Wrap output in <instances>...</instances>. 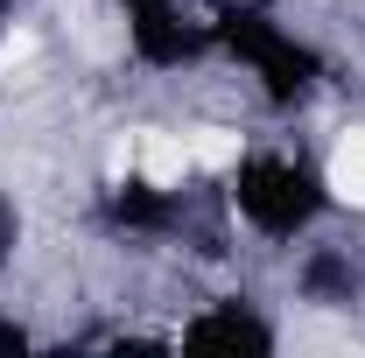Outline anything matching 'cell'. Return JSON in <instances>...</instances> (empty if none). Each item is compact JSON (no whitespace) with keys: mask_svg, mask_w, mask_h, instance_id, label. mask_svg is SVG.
<instances>
[{"mask_svg":"<svg viewBox=\"0 0 365 358\" xmlns=\"http://www.w3.org/2000/svg\"><path fill=\"white\" fill-rule=\"evenodd\" d=\"M330 190H337V204H365V127L337 140V155H330Z\"/></svg>","mask_w":365,"mask_h":358,"instance_id":"7a4b0ae2","label":"cell"},{"mask_svg":"<svg viewBox=\"0 0 365 358\" xmlns=\"http://www.w3.org/2000/svg\"><path fill=\"white\" fill-rule=\"evenodd\" d=\"M134 162H140V176L155 183V190H169V183H182V169H190V140L182 134H148L134 148Z\"/></svg>","mask_w":365,"mask_h":358,"instance_id":"6da1fadb","label":"cell"},{"mask_svg":"<svg viewBox=\"0 0 365 358\" xmlns=\"http://www.w3.org/2000/svg\"><path fill=\"white\" fill-rule=\"evenodd\" d=\"M190 162H204V169L239 162V134H225V127H197V134H190Z\"/></svg>","mask_w":365,"mask_h":358,"instance_id":"3957f363","label":"cell"}]
</instances>
